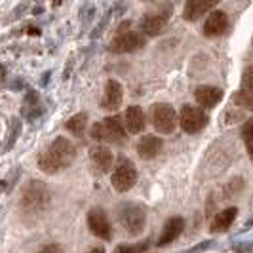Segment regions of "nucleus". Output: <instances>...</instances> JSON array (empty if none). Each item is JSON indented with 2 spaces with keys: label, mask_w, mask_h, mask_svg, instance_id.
Instances as JSON below:
<instances>
[{
  "label": "nucleus",
  "mask_w": 253,
  "mask_h": 253,
  "mask_svg": "<svg viewBox=\"0 0 253 253\" xmlns=\"http://www.w3.org/2000/svg\"><path fill=\"white\" fill-rule=\"evenodd\" d=\"M65 127H67L73 135H76V137L84 135V131H86V127H88V114L78 113V114H75V116H71V118L67 120Z\"/></svg>",
  "instance_id": "obj_20"
},
{
  "label": "nucleus",
  "mask_w": 253,
  "mask_h": 253,
  "mask_svg": "<svg viewBox=\"0 0 253 253\" xmlns=\"http://www.w3.org/2000/svg\"><path fill=\"white\" fill-rule=\"evenodd\" d=\"M48 202H50V192L46 189V185L40 181H31L23 189L19 206L25 213H40L48 206Z\"/></svg>",
  "instance_id": "obj_3"
},
{
  "label": "nucleus",
  "mask_w": 253,
  "mask_h": 253,
  "mask_svg": "<svg viewBox=\"0 0 253 253\" xmlns=\"http://www.w3.org/2000/svg\"><path fill=\"white\" fill-rule=\"evenodd\" d=\"M194 99L204 109H213L223 99V89L217 86H198L194 89Z\"/></svg>",
  "instance_id": "obj_15"
},
{
  "label": "nucleus",
  "mask_w": 253,
  "mask_h": 253,
  "mask_svg": "<svg viewBox=\"0 0 253 253\" xmlns=\"http://www.w3.org/2000/svg\"><path fill=\"white\" fill-rule=\"evenodd\" d=\"M242 139H244V145H246V151L250 154L253 162V118L246 120V124L242 126Z\"/></svg>",
  "instance_id": "obj_21"
},
{
  "label": "nucleus",
  "mask_w": 253,
  "mask_h": 253,
  "mask_svg": "<svg viewBox=\"0 0 253 253\" xmlns=\"http://www.w3.org/2000/svg\"><path fill=\"white\" fill-rule=\"evenodd\" d=\"M91 137L95 141H109V143H124L126 139V129L122 126V120L118 116H107L101 122L93 124L91 127Z\"/></svg>",
  "instance_id": "obj_4"
},
{
  "label": "nucleus",
  "mask_w": 253,
  "mask_h": 253,
  "mask_svg": "<svg viewBox=\"0 0 253 253\" xmlns=\"http://www.w3.org/2000/svg\"><path fill=\"white\" fill-rule=\"evenodd\" d=\"M147 246L145 244H135V246H118L113 253H145Z\"/></svg>",
  "instance_id": "obj_23"
},
{
  "label": "nucleus",
  "mask_w": 253,
  "mask_h": 253,
  "mask_svg": "<svg viewBox=\"0 0 253 253\" xmlns=\"http://www.w3.org/2000/svg\"><path fill=\"white\" fill-rule=\"evenodd\" d=\"M169 21V10H156V12L145 13V17L141 19V35L147 37H156L166 29Z\"/></svg>",
  "instance_id": "obj_10"
},
{
  "label": "nucleus",
  "mask_w": 253,
  "mask_h": 253,
  "mask_svg": "<svg viewBox=\"0 0 253 253\" xmlns=\"http://www.w3.org/2000/svg\"><path fill=\"white\" fill-rule=\"evenodd\" d=\"M234 103L240 105L244 109H250L253 111V91H248V89H238V93L234 95Z\"/></svg>",
  "instance_id": "obj_22"
},
{
  "label": "nucleus",
  "mask_w": 253,
  "mask_h": 253,
  "mask_svg": "<svg viewBox=\"0 0 253 253\" xmlns=\"http://www.w3.org/2000/svg\"><path fill=\"white\" fill-rule=\"evenodd\" d=\"M38 253H63V250H61V246H59V244H50V246L42 248Z\"/></svg>",
  "instance_id": "obj_25"
},
{
  "label": "nucleus",
  "mask_w": 253,
  "mask_h": 253,
  "mask_svg": "<svg viewBox=\"0 0 253 253\" xmlns=\"http://www.w3.org/2000/svg\"><path fill=\"white\" fill-rule=\"evenodd\" d=\"M215 8L217 4L210 2V0H189L183 8V19L185 21H196V19H200L202 15L210 13Z\"/></svg>",
  "instance_id": "obj_16"
},
{
  "label": "nucleus",
  "mask_w": 253,
  "mask_h": 253,
  "mask_svg": "<svg viewBox=\"0 0 253 253\" xmlns=\"http://www.w3.org/2000/svg\"><path fill=\"white\" fill-rule=\"evenodd\" d=\"M145 124H147L145 122V113H143V109H141L139 105L127 107L126 113H124V122H122V126H124L127 133L137 135V133H141L145 129Z\"/></svg>",
  "instance_id": "obj_14"
},
{
  "label": "nucleus",
  "mask_w": 253,
  "mask_h": 253,
  "mask_svg": "<svg viewBox=\"0 0 253 253\" xmlns=\"http://www.w3.org/2000/svg\"><path fill=\"white\" fill-rule=\"evenodd\" d=\"M118 215V223L122 225V228L126 230L129 236H139L145 230L147 225V210L135 202H126L122 204L116 211Z\"/></svg>",
  "instance_id": "obj_2"
},
{
  "label": "nucleus",
  "mask_w": 253,
  "mask_h": 253,
  "mask_svg": "<svg viewBox=\"0 0 253 253\" xmlns=\"http://www.w3.org/2000/svg\"><path fill=\"white\" fill-rule=\"evenodd\" d=\"M145 44H147V38L137 31H120L111 40L109 50L113 53H131V51L141 50Z\"/></svg>",
  "instance_id": "obj_8"
},
{
  "label": "nucleus",
  "mask_w": 253,
  "mask_h": 253,
  "mask_svg": "<svg viewBox=\"0 0 253 253\" xmlns=\"http://www.w3.org/2000/svg\"><path fill=\"white\" fill-rule=\"evenodd\" d=\"M89 158H91V162L97 166L101 171H109L113 168L114 156L107 147H93L89 151Z\"/></svg>",
  "instance_id": "obj_19"
},
{
  "label": "nucleus",
  "mask_w": 253,
  "mask_h": 253,
  "mask_svg": "<svg viewBox=\"0 0 253 253\" xmlns=\"http://www.w3.org/2000/svg\"><path fill=\"white\" fill-rule=\"evenodd\" d=\"M228 29V15L223 10H211L204 21V35L206 37H219Z\"/></svg>",
  "instance_id": "obj_12"
},
{
  "label": "nucleus",
  "mask_w": 253,
  "mask_h": 253,
  "mask_svg": "<svg viewBox=\"0 0 253 253\" xmlns=\"http://www.w3.org/2000/svg\"><path fill=\"white\" fill-rule=\"evenodd\" d=\"M238 215V210L236 208H227V210H223V211H219L215 217H213V221H211V232H225L230 228V225L234 223V219Z\"/></svg>",
  "instance_id": "obj_18"
},
{
  "label": "nucleus",
  "mask_w": 253,
  "mask_h": 253,
  "mask_svg": "<svg viewBox=\"0 0 253 253\" xmlns=\"http://www.w3.org/2000/svg\"><path fill=\"white\" fill-rule=\"evenodd\" d=\"M177 124L183 127L185 133H198L208 124V114L200 107L194 105H183L179 113Z\"/></svg>",
  "instance_id": "obj_7"
},
{
  "label": "nucleus",
  "mask_w": 253,
  "mask_h": 253,
  "mask_svg": "<svg viewBox=\"0 0 253 253\" xmlns=\"http://www.w3.org/2000/svg\"><path fill=\"white\" fill-rule=\"evenodd\" d=\"M124 101V88L118 80H107L105 84V91H103L101 99V109L105 111H116Z\"/></svg>",
  "instance_id": "obj_11"
},
{
  "label": "nucleus",
  "mask_w": 253,
  "mask_h": 253,
  "mask_svg": "<svg viewBox=\"0 0 253 253\" xmlns=\"http://www.w3.org/2000/svg\"><path fill=\"white\" fill-rule=\"evenodd\" d=\"M111 183L116 192H127L133 189V185L137 183V169L135 164L129 158H120L118 164L114 166Z\"/></svg>",
  "instance_id": "obj_5"
},
{
  "label": "nucleus",
  "mask_w": 253,
  "mask_h": 253,
  "mask_svg": "<svg viewBox=\"0 0 253 253\" xmlns=\"http://www.w3.org/2000/svg\"><path fill=\"white\" fill-rule=\"evenodd\" d=\"M183 228H185V219H183V217H169V219L166 221L160 236H158V242H156L158 248H166V246L173 244V242L181 236Z\"/></svg>",
  "instance_id": "obj_13"
},
{
  "label": "nucleus",
  "mask_w": 253,
  "mask_h": 253,
  "mask_svg": "<svg viewBox=\"0 0 253 253\" xmlns=\"http://www.w3.org/2000/svg\"><path fill=\"white\" fill-rule=\"evenodd\" d=\"M89 253H105V252H103V248H97V250H93V252H89Z\"/></svg>",
  "instance_id": "obj_26"
},
{
  "label": "nucleus",
  "mask_w": 253,
  "mask_h": 253,
  "mask_svg": "<svg viewBox=\"0 0 253 253\" xmlns=\"http://www.w3.org/2000/svg\"><path fill=\"white\" fill-rule=\"evenodd\" d=\"M240 89H248V91H253V67H250L244 76H242V88Z\"/></svg>",
  "instance_id": "obj_24"
},
{
  "label": "nucleus",
  "mask_w": 253,
  "mask_h": 253,
  "mask_svg": "<svg viewBox=\"0 0 253 253\" xmlns=\"http://www.w3.org/2000/svg\"><path fill=\"white\" fill-rule=\"evenodd\" d=\"M88 228L93 236H97L101 240L113 238V227H111V221L103 208H91L88 211Z\"/></svg>",
  "instance_id": "obj_9"
},
{
  "label": "nucleus",
  "mask_w": 253,
  "mask_h": 253,
  "mask_svg": "<svg viewBox=\"0 0 253 253\" xmlns=\"http://www.w3.org/2000/svg\"><path fill=\"white\" fill-rule=\"evenodd\" d=\"M75 143L67 137H55L50 143V147L38 156V168L44 173H57L61 169H67L75 162Z\"/></svg>",
  "instance_id": "obj_1"
},
{
  "label": "nucleus",
  "mask_w": 253,
  "mask_h": 253,
  "mask_svg": "<svg viewBox=\"0 0 253 253\" xmlns=\"http://www.w3.org/2000/svg\"><path fill=\"white\" fill-rule=\"evenodd\" d=\"M162 145H164L162 139L156 137V135H143V137L137 141L135 149H137L139 158H143V160H152V158L158 156V152L162 151Z\"/></svg>",
  "instance_id": "obj_17"
},
{
  "label": "nucleus",
  "mask_w": 253,
  "mask_h": 253,
  "mask_svg": "<svg viewBox=\"0 0 253 253\" xmlns=\"http://www.w3.org/2000/svg\"><path fill=\"white\" fill-rule=\"evenodd\" d=\"M152 126L158 133L169 135L177 127V113L169 103H156L152 107Z\"/></svg>",
  "instance_id": "obj_6"
}]
</instances>
